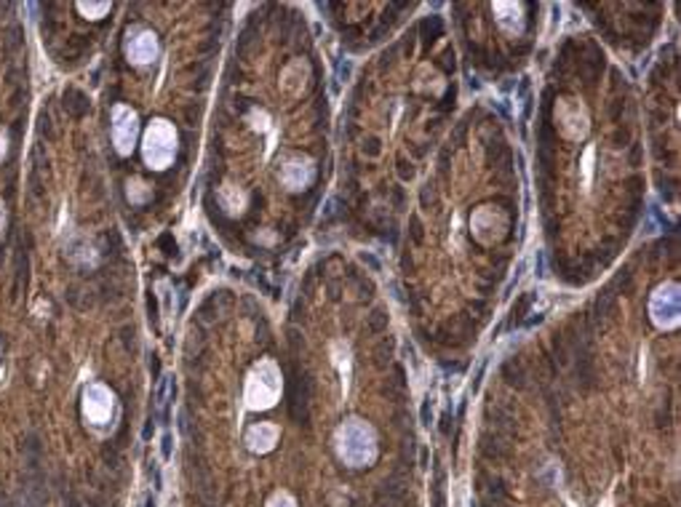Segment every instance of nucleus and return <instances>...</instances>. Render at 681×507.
<instances>
[{
    "label": "nucleus",
    "mask_w": 681,
    "mask_h": 507,
    "mask_svg": "<svg viewBox=\"0 0 681 507\" xmlns=\"http://www.w3.org/2000/svg\"><path fill=\"white\" fill-rule=\"evenodd\" d=\"M649 315L660 328L679 326V286L676 283H665L652 294Z\"/></svg>",
    "instance_id": "obj_1"
},
{
    "label": "nucleus",
    "mask_w": 681,
    "mask_h": 507,
    "mask_svg": "<svg viewBox=\"0 0 681 507\" xmlns=\"http://www.w3.org/2000/svg\"><path fill=\"white\" fill-rule=\"evenodd\" d=\"M64 107L70 109L75 118H81L85 109H88V102H85V97L78 88H67V91H64Z\"/></svg>",
    "instance_id": "obj_2"
},
{
    "label": "nucleus",
    "mask_w": 681,
    "mask_h": 507,
    "mask_svg": "<svg viewBox=\"0 0 681 507\" xmlns=\"http://www.w3.org/2000/svg\"><path fill=\"white\" fill-rule=\"evenodd\" d=\"M27 283V251L25 246L16 249V283H13V297H19L22 286Z\"/></svg>",
    "instance_id": "obj_3"
},
{
    "label": "nucleus",
    "mask_w": 681,
    "mask_h": 507,
    "mask_svg": "<svg viewBox=\"0 0 681 507\" xmlns=\"http://www.w3.org/2000/svg\"><path fill=\"white\" fill-rule=\"evenodd\" d=\"M153 51H155L153 35H142V40H139V49H136V54H134V59H136V61H147Z\"/></svg>",
    "instance_id": "obj_4"
},
{
    "label": "nucleus",
    "mask_w": 681,
    "mask_h": 507,
    "mask_svg": "<svg viewBox=\"0 0 681 507\" xmlns=\"http://www.w3.org/2000/svg\"><path fill=\"white\" fill-rule=\"evenodd\" d=\"M19 49H22V30H19V27H11V30H8V37H6V51L13 54V51Z\"/></svg>",
    "instance_id": "obj_5"
},
{
    "label": "nucleus",
    "mask_w": 681,
    "mask_h": 507,
    "mask_svg": "<svg viewBox=\"0 0 681 507\" xmlns=\"http://www.w3.org/2000/svg\"><path fill=\"white\" fill-rule=\"evenodd\" d=\"M40 131L49 133V136H51V121H49V115H46V112L40 115Z\"/></svg>",
    "instance_id": "obj_6"
},
{
    "label": "nucleus",
    "mask_w": 681,
    "mask_h": 507,
    "mask_svg": "<svg viewBox=\"0 0 681 507\" xmlns=\"http://www.w3.org/2000/svg\"><path fill=\"white\" fill-rule=\"evenodd\" d=\"M422 424H425V427L430 424V403H427V400L422 403Z\"/></svg>",
    "instance_id": "obj_7"
},
{
    "label": "nucleus",
    "mask_w": 681,
    "mask_h": 507,
    "mask_svg": "<svg viewBox=\"0 0 681 507\" xmlns=\"http://www.w3.org/2000/svg\"><path fill=\"white\" fill-rule=\"evenodd\" d=\"M169 457H171V435H166V438H163V459Z\"/></svg>",
    "instance_id": "obj_8"
},
{
    "label": "nucleus",
    "mask_w": 681,
    "mask_h": 507,
    "mask_svg": "<svg viewBox=\"0 0 681 507\" xmlns=\"http://www.w3.org/2000/svg\"><path fill=\"white\" fill-rule=\"evenodd\" d=\"M145 507H155V502H153V499H150V496H147V502H145Z\"/></svg>",
    "instance_id": "obj_9"
}]
</instances>
